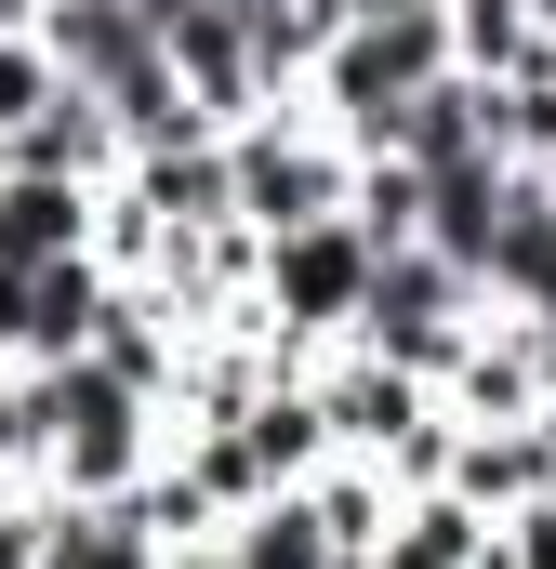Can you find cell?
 I'll return each instance as SVG.
<instances>
[{
    "mask_svg": "<svg viewBox=\"0 0 556 569\" xmlns=\"http://www.w3.org/2000/svg\"><path fill=\"white\" fill-rule=\"evenodd\" d=\"M93 226H107V186L0 159V266H67V252H93Z\"/></svg>",
    "mask_w": 556,
    "mask_h": 569,
    "instance_id": "cell-5",
    "label": "cell"
},
{
    "mask_svg": "<svg viewBox=\"0 0 556 569\" xmlns=\"http://www.w3.org/2000/svg\"><path fill=\"white\" fill-rule=\"evenodd\" d=\"M385 159H411V172H464V159H504V133H490V80L477 67H450L437 93H424L411 120H398V146Z\"/></svg>",
    "mask_w": 556,
    "mask_h": 569,
    "instance_id": "cell-6",
    "label": "cell"
},
{
    "mask_svg": "<svg viewBox=\"0 0 556 569\" xmlns=\"http://www.w3.org/2000/svg\"><path fill=\"white\" fill-rule=\"evenodd\" d=\"M371 226L358 212H331V226H291L266 239V331L291 358H331V345H358V318H371Z\"/></svg>",
    "mask_w": 556,
    "mask_h": 569,
    "instance_id": "cell-4",
    "label": "cell"
},
{
    "mask_svg": "<svg viewBox=\"0 0 556 569\" xmlns=\"http://www.w3.org/2000/svg\"><path fill=\"white\" fill-rule=\"evenodd\" d=\"M490 569H556V490H544V503H517V517L490 530Z\"/></svg>",
    "mask_w": 556,
    "mask_h": 569,
    "instance_id": "cell-14",
    "label": "cell"
},
{
    "mask_svg": "<svg viewBox=\"0 0 556 569\" xmlns=\"http://www.w3.org/2000/svg\"><path fill=\"white\" fill-rule=\"evenodd\" d=\"M305 503H318V530H331V557H345V569H371V557H385V530H398V503H411V490H398L385 463H358V450H331V463L305 477Z\"/></svg>",
    "mask_w": 556,
    "mask_h": 569,
    "instance_id": "cell-7",
    "label": "cell"
},
{
    "mask_svg": "<svg viewBox=\"0 0 556 569\" xmlns=\"http://www.w3.org/2000/svg\"><path fill=\"white\" fill-rule=\"evenodd\" d=\"M0 490H40V425H27V371L0 358Z\"/></svg>",
    "mask_w": 556,
    "mask_h": 569,
    "instance_id": "cell-13",
    "label": "cell"
},
{
    "mask_svg": "<svg viewBox=\"0 0 556 569\" xmlns=\"http://www.w3.org/2000/svg\"><path fill=\"white\" fill-rule=\"evenodd\" d=\"M226 557H239V569H345L305 490H266V503H239V517H226Z\"/></svg>",
    "mask_w": 556,
    "mask_h": 569,
    "instance_id": "cell-10",
    "label": "cell"
},
{
    "mask_svg": "<svg viewBox=\"0 0 556 569\" xmlns=\"http://www.w3.org/2000/svg\"><path fill=\"white\" fill-rule=\"evenodd\" d=\"M40 13H53V0H0V27H40Z\"/></svg>",
    "mask_w": 556,
    "mask_h": 569,
    "instance_id": "cell-16",
    "label": "cell"
},
{
    "mask_svg": "<svg viewBox=\"0 0 556 569\" xmlns=\"http://www.w3.org/2000/svg\"><path fill=\"white\" fill-rule=\"evenodd\" d=\"M27 425H40V490L53 503H120L146 463L172 450V411L146 385H120L93 345L53 358V371H27Z\"/></svg>",
    "mask_w": 556,
    "mask_h": 569,
    "instance_id": "cell-1",
    "label": "cell"
},
{
    "mask_svg": "<svg viewBox=\"0 0 556 569\" xmlns=\"http://www.w3.org/2000/svg\"><path fill=\"white\" fill-rule=\"evenodd\" d=\"M358 226H371V252H411L424 239V172L411 159H358V199H345Z\"/></svg>",
    "mask_w": 556,
    "mask_h": 569,
    "instance_id": "cell-12",
    "label": "cell"
},
{
    "mask_svg": "<svg viewBox=\"0 0 556 569\" xmlns=\"http://www.w3.org/2000/svg\"><path fill=\"white\" fill-rule=\"evenodd\" d=\"M53 503V490H40ZM40 569H172V543L146 530L133 503H53V543H40Z\"/></svg>",
    "mask_w": 556,
    "mask_h": 569,
    "instance_id": "cell-9",
    "label": "cell"
},
{
    "mask_svg": "<svg viewBox=\"0 0 556 569\" xmlns=\"http://www.w3.org/2000/svg\"><path fill=\"white\" fill-rule=\"evenodd\" d=\"M477 331H490V279H477V266H450L437 239H411V252H385V266H371V318H358V345H371V358H398V371H424V385H450Z\"/></svg>",
    "mask_w": 556,
    "mask_h": 569,
    "instance_id": "cell-3",
    "label": "cell"
},
{
    "mask_svg": "<svg viewBox=\"0 0 556 569\" xmlns=\"http://www.w3.org/2000/svg\"><path fill=\"white\" fill-rule=\"evenodd\" d=\"M226 159H239V226H252V239L331 226V212L358 199V146L331 133L305 93H291V107H266V120H239V133H226Z\"/></svg>",
    "mask_w": 556,
    "mask_h": 569,
    "instance_id": "cell-2",
    "label": "cell"
},
{
    "mask_svg": "<svg viewBox=\"0 0 556 569\" xmlns=\"http://www.w3.org/2000/svg\"><path fill=\"white\" fill-rule=\"evenodd\" d=\"M40 543H53V503L40 490H0V569H40Z\"/></svg>",
    "mask_w": 556,
    "mask_h": 569,
    "instance_id": "cell-15",
    "label": "cell"
},
{
    "mask_svg": "<svg viewBox=\"0 0 556 569\" xmlns=\"http://www.w3.org/2000/svg\"><path fill=\"white\" fill-rule=\"evenodd\" d=\"M53 93H67L53 40H40V27H0V159H13V133H27V120H40Z\"/></svg>",
    "mask_w": 556,
    "mask_h": 569,
    "instance_id": "cell-11",
    "label": "cell"
},
{
    "mask_svg": "<svg viewBox=\"0 0 556 569\" xmlns=\"http://www.w3.org/2000/svg\"><path fill=\"white\" fill-rule=\"evenodd\" d=\"M490 530H504L490 503H464V490H411L371 569H490Z\"/></svg>",
    "mask_w": 556,
    "mask_h": 569,
    "instance_id": "cell-8",
    "label": "cell"
}]
</instances>
